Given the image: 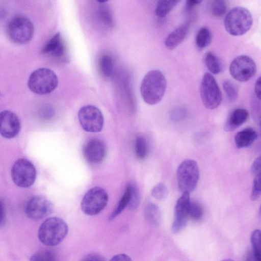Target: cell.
<instances>
[{
    "label": "cell",
    "instance_id": "6da1fadb",
    "mask_svg": "<svg viewBox=\"0 0 261 261\" xmlns=\"http://www.w3.org/2000/svg\"><path fill=\"white\" fill-rule=\"evenodd\" d=\"M167 86L166 79L159 70L148 71L144 76L140 86V92L144 101L153 105L162 99Z\"/></svg>",
    "mask_w": 261,
    "mask_h": 261
},
{
    "label": "cell",
    "instance_id": "7a4b0ae2",
    "mask_svg": "<svg viewBox=\"0 0 261 261\" xmlns=\"http://www.w3.org/2000/svg\"><path fill=\"white\" fill-rule=\"evenodd\" d=\"M68 231V227L64 220L58 217H50L40 225L38 237L43 244L55 246L64 240Z\"/></svg>",
    "mask_w": 261,
    "mask_h": 261
},
{
    "label": "cell",
    "instance_id": "3957f363",
    "mask_svg": "<svg viewBox=\"0 0 261 261\" xmlns=\"http://www.w3.org/2000/svg\"><path fill=\"white\" fill-rule=\"evenodd\" d=\"M253 19L250 11L243 7H236L226 14L224 26L226 31L231 35L242 36L251 28Z\"/></svg>",
    "mask_w": 261,
    "mask_h": 261
},
{
    "label": "cell",
    "instance_id": "277c9868",
    "mask_svg": "<svg viewBox=\"0 0 261 261\" xmlns=\"http://www.w3.org/2000/svg\"><path fill=\"white\" fill-rule=\"evenodd\" d=\"M59 81L56 74L47 68H40L30 75L28 85L34 93L44 95L53 92L57 87Z\"/></svg>",
    "mask_w": 261,
    "mask_h": 261
},
{
    "label": "cell",
    "instance_id": "5b68a950",
    "mask_svg": "<svg viewBox=\"0 0 261 261\" xmlns=\"http://www.w3.org/2000/svg\"><path fill=\"white\" fill-rule=\"evenodd\" d=\"M199 178V170L197 162L191 159L183 161L178 166L176 178L179 190L190 193L195 189Z\"/></svg>",
    "mask_w": 261,
    "mask_h": 261
},
{
    "label": "cell",
    "instance_id": "8992f818",
    "mask_svg": "<svg viewBox=\"0 0 261 261\" xmlns=\"http://www.w3.org/2000/svg\"><path fill=\"white\" fill-rule=\"evenodd\" d=\"M7 33L9 38L17 44H24L30 41L33 37L34 27L28 18L17 16L9 22Z\"/></svg>",
    "mask_w": 261,
    "mask_h": 261
},
{
    "label": "cell",
    "instance_id": "52a82bcc",
    "mask_svg": "<svg viewBox=\"0 0 261 261\" xmlns=\"http://www.w3.org/2000/svg\"><path fill=\"white\" fill-rule=\"evenodd\" d=\"M108 195L101 187H95L90 189L84 195L81 203L84 213L94 216L100 213L108 202Z\"/></svg>",
    "mask_w": 261,
    "mask_h": 261
},
{
    "label": "cell",
    "instance_id": "ba28073f",
    "mask_svg": "<svg viewBox=\"0 0 261 261\" xmlns=\"http://www.w3.org/2000/svg\"><path fill=\"white\" fill-rule=\"evenodd\" d=\"M200 93L202 103L207 109L217 108L222 101L221 91L216 80L210 73L206 72L203 75Z\"/></svg>",
    "mask_w": 261,
    "mask_h": 261
},
{
    "label": "cell",
    "instance_id": "9c48e42d",
    "mask_svg": "<svg viewBox=\"0 0 261 261\" xmlns=\"http://www.w3.org/2000/svg\"><path fill=\"white\" fill-rule=\"evenodd\" d=\"M11 175L14 184L20 188H29L34 183L36 171L33 164L25 159H19L13 164Z\"/></svg>",
    "mask_w": 261,
    "mask_h": 261
},
{
    "label": "cell",
    "instance_id": "30bf717a",
    "mask_svg": "<svg viewBox=\"0 0 261 261\" xmlns=\"http://www.w3.org/2000/svg\"><path fill=\"white\" fill-rule=\"evenodd\" d=\"M77 116L79 122L85 131L97 133L102 129L104 123L103 115L96 106L88 105L81 107Z\"/></svg>",
    "mask_w": 261,
    "mask_h": 261
},
{
    "label": "cell",
    "instance_id": "8fae6325",
    "mask_svg": "<svg viewBox=\"0 0 261 261\" xmlns=\"http://www.w3.org/2000/svg\"><path fill=\"white\" fill-rule=\"evenodd\" d=\"M256 66L254 60L247 55L236 57L229 66V72L236 80L245 82L255 74Z\"/></svg>",
    "mask_w": 261,
    "mask_h": 261
},
{
    "label": "cell",
    "instance_id": "7c38bea8",
    "mask_svg": "<svg viewBox=\"0 0 261 261\" xmlns=\"http://www.w3.org/2000/svg\"><path fill=\"white\" fill-rule=\"evenodd\" d=\"M53 204L46 197L35 195L31 197L25 206V213L28 218L34 220H40L52 213Z\"/></svg>",
    "mask_w": 261,
    "mask_h": 261
},
{
    "label": "cell",
    "instance_id": "4fadbf2b",
    "mask_svg": "<svg viewBox=\"0 0 261 261\" xmlns=\"http://www.w3.org/2000/svg\"><path fill=\"white\" fill-rule=\"evenodd\" d=\"M190 202V194L184 193L178 199L175 206L174 219L172 231L174 233L180 232L186 226L189 217Z\"/></svg>",
    "mask_w": 261,
    "mask_h": 261
},
{
    "label": "cell",
    "instance_id": "5bb4252c",
    "mask_svg": "<svg viewBox=\"0 0 261 261\" xmlns=\"http://www.w3.org/2000/svg\"><path fill=\"white\" fill-rule=\"evenodd\" d=\"M20 129V121L17 115L9 110L0 112V135L7 139L16 137Z\"/></svg>",
    "mask_w": 261,
    "mask_h": 261
},
{
    "label": "cell",
    "instance_id": "9a60e30c",
    "mask_svg": "<svg viewBox=\"0 0 261 261\" xmlns=\"http://www.w3.org/2000/svg\"><path fill=\"white\" fill-rule=\"evenodd\" d=\"M83 155L86 161L91 164H99L105 160L107 150L104 143L98 139L88 140L83 149Z\"/></svg>",
    "mask_w": 261,
    "mask_h": 261
},
{
    "label": "cell",
    "instance_id": "2e32d148",
    "mask_svg": "<svg viewBox=\"0 0 261 261\" xmlns=\"http://www.w3.org/2000/svg\"><path fill=\"white\" fill-rule=\"evenodd\" d=\"M42 53L56 58L62 57L65 53V47L60 33L55 34L46 43Z\"/></svg>",
    "mask_w": 261,
    "mask_h": 261
},
{
    "label": "cell",
    "instance_id": "e0dca14e",
    "mask_svg": "<svg viewBox=\"0 0 261 261\" xmlns=\"http://www.w3.org/2000/svg\"><path fill=\"white\" fill-rule=\"evenodd\" d=\"M189 29V24L187 23L181 24L175 29L166 38V47L169 50H172L178 46L186 38Z\"/></svg>",
    "mask_w": 261,
    "mask_h": 261
},
{
    "label": "cell",
    "instance_id": "ac0fdd59",
    "mask_svg": "<svg viewBox=\"0 0 261 261\" xmlns=\"http://www.w3.org/2000/svg\"><path fill=\"white\" fill-rule=\"evenodd\" d=\"M249 117V113L245 109L238 108L234 110L229 116L224 126L227 132L234 130L244 123Z\"/></svg>",
    "mask_w": 261,
    "mask_h": 261
},
{
    "label": "cell",
    "instance_id": "d6986e66",
    "mask_svg": "<svg viewBox=\"0 0 261 261\" xmlns=\"http://www.w3.org/2000/svg\"><path fill=\"white\" fill-rule=\"evenodd\" d=\"M257 138L256 132L252 128H247L238 132L234 137V142L239 148L248 147Z\"/></svg>",
    "mask_w": 261,
    "mask_h": 261
},
{
    "label": "cell",
    "instance_id": "ffe728a7",
    "mask_svg": "<svg viewBox=\"0 0 261 261\" xmlns=\"http://www.w3.org/2000/svg\"><path fill=\"white\" fill-rule=\"evenodd\" d=\"M144 216L151 225L156 226L161 221V213L159 207L153 203H148L144 209Z\"/></svg>",
    "mask_w": 261,
    "mask_h": 261
},
{
    "label": "cell",
    "instance_id": "44dd1931",
    "mask_svg": "<svg viewBox=\"0 0 261 261\" xmlns=\"http://www.w3.org/2000/svg\"><path fill=\"white\" fill-rule=\"evenodd\" d=\"M132 184L129 183L126 188L125 192L118 202L117 207L109 217L110 220H113L118 216L124 208L128 206L130 200Z\"/></svg>",
    "mask_w": 261,
    "mask_h": 261
},
{
    "label": "cell",
    "instance_id": "7402d4cb",
    "mask_svg": "<svg viewBox=\"0 0 261 261\" xmlns=\"http://www.w3.org/2000/svg\"><path fill=\"white\" fill-rule=\"evenodd\" d=\"M204 63L208 70L213 74L220 73L222 70V64L219 58L213 53L208 51L204 56Z\"/></svg>",
    "mask_w": 261,
    "mask_h": 261
},
{
    "label": "cell",
    "instance_id": "603a6c76",
    "mask_svg": "<svg viewBox=\"0 0 261 261\" xmlns=\"http://www.w3.org/2000/svg\"><path fill=\"white\" fill-rule=\"evenodd\" d=\"M212 33L207 27L200 28L196 36V44L200 49H203L208 46L212 41Z\"/></svg>",
    "mask_w": 261,
    "mask_h": 261
},
{
    "label": "cell",
    "instance_id": "cb8c5ba5",
    "mask_svg": "<svg viewBox=\"0 0 261 261\" xmlns=\"http://www.w3.org/2000/svg\"><path fill=\"white\" fill-rule=\"evenodd\" d=\"M99 66L100 73L103 77H112L114 73V66L113 59L110 56L103 55L100 59Z\"/></svg>",
    "mask_w": 261,
    "mask_h": 261
},
{
    "label": "cell",
    "instance_id": "d4e9b609",
    "mask_svg": "<svg viewBox=\"0 0 261 261\" xmlns=\"http://www.w3.org/2000/svg\"><path fill=\"white\" fill-rule=\"evenodd\" d=\"M176 0H161L158 2L155 7L156 15L161 18L165 17L178 3Z\"/></svg>",
    "mask_w": 261,
    "mask_h": 261
},
{
    "label": "cell",
    "instance_id": "484cf974",
    "mask_svg": "<svg viewBox=\"0 0 261 261\" xmlns=\"http://www.w3.org/2000/svg\"><path fill=\"white\" fill-rule=\"evenodd\" d=\"M148 146L146 139L141 136L136 137L135 141V152L140 160L145 159L148 154Z\"/></svg>",
    "mask_w": 261,
    "mask_h": 261
},
{
    "label": "cell",
    "instance_id": "4316f807",
    "mask_svg": "<svg viewBox=\"0 0 261 261\" xmlns=\"http://www.w3.org/2000/svg\"><path fill=\"white\" fill-rule=\"evenodd\" d=\"M210 11L216 17H222L226 12L227 3L223 0L212 1L210 5Z\"/></svg>",
    "mask_w": 261,
    "mask_h": 261
},
{
    "label": "cell",
    "instance_id": "83f0119b",
    "mask_svg": "<svg viewBox=\"0 0 261 261\" xmlns=\"http://www.w3.org/2000/svg\"><path fill=\"white\" fill-rule=\"evenodd\" d=\"M100 3L98 8L99 17L105 25L109 27H112L114 21L111 10L106 4Z\"/></svg>",
    "mask_w": 261,
    "mask_h": 261
},
{
    "label": "cell",
    "instance_id": "f1b7e54d",
    "mask_svg": "<svg viewBox=\"0 0 261 261\" xmlns=\"http://www.w3.org/2000/svg\"><path fill=\"white\" fill-rule=\"evenodd\" d=\"M30 261H56V257L51 251L42 249L33 254Z\"/></svg>",
    "mask_w": 261,
    "mask_h": 261
},
{
    "label": "cell",
    "instance_id": "f546056e",
    "mask_svg": "<svg viewBox=\"0 0 261 261\" xmlns=\"http://www.w3.org/2000/svg\"><path fill=\"white\" fill-rule=\"evenodd\" d=\"M222 86L227 97L231 101L236 100L238 95V90L236 85L229 80L223 82Z\"/></svg>",
    "mask_w": 261,
    "mask_h": 261
},
{
    "label": "cell",
    "instance_id": "4dcf8cb0",
    "mask_svg": "<svg viewBox=\"0 0 261 261\" xmlns=\"http://www.w3.org/2000/svg\"><path fill=\"white\" fill-rule=\"evenodd\" d=\"M168 194V188L163 182H160L153 187L151 191V196L158 200L165 199Z\"/></svg>",
    "mask_w": 261,
    "mask_h": 261
},
{
    "label": "cell",
    "instance_id": "1f68e13d",
    "mask_svg": "<svg viewBox=\"0 0 261 261\" xmlns=\"http://www.w3.org/2000/svg\"><path fill=\"white\" fill-rule=\"evenodd\" d=\"M203 215V208L198 202L190 201L189 208V217L195 220H200Z\"/></svg>",
    "mask_w": 261,
    "mask_h": 261
},
{
    "label": "cell",
    "instance_id": "d6a6232c",
    "mask_svg": "<svg viewBox=\"0 0 261 261\" xmlns=\"http://www.w3.org/2000/svg\"><path fill=\"white\" fill-rule=\"evenodd\" d=\"M251 242L253 252L256 256L260 258V231L259 229H256L252 232Z\"/></svg>",
    "mask_w": 261,
    "mask_h": 261
},
{
    "label": "cell",
    "instance_id": "836d02e7",
    "mask_svg": "<svg viewBox=\"0 0 261 261\" xmlns=\"http://www.w3.org/2000/svg\"><path fill=\"white\" fill-rule=\"evenodd\" d=\"M140 202V196L139 190L135 185L132 184L130 200L127 207L130 210H135L138 207Z\"/></svg>",
    "mask_w": 261,
    "mask_h": 261
},
{
    "label": "cell",
    "instance_id": "e575fe53",
    "mask_svg": "<svg viewBox=\"0 0 261 261\" xmlns=\"http://www.w3.org/2000/svg\"><path fill=\"white\" fill-rule=\"evenodd\" d=\"M260 174L255 176L251 193V199L256 200L260 196Z\"/></svg>",
    "mask_w": 261,
    "mask_h": 261
},
{
    "label": "cell",
    "instance_id": "d590c367",
    "mask_svg": "<svg viewBox=\"0 0 261 261\" xmlns=\"http://www.w3.org/2000/svg\"><path fill=\"white\" fill-rule=\"evenodd\" d=\"M260 100L255 96L253 98L251 106L252 117L254 121L258 125H260Z\"/></svg>",
    "mask_w": 261,
    "mask_h": 261
},
{
    "label": "cell",
    "instance_id": "8d00e7d4",
    "mask_svg": "<svg viewBox=\"0 0 261 261\" xmlns=\"http://www.w3.org/2000/svg\"><path fill=\"white\" fill-rule=\"evenodd\" d=\"M186 116V111L185 108L178 107L174 109L170 113V117L172 121H179Z\"/></svg>",
    "mask_w": 261,
    "mask_h": 261
},
{
    "label": "cell",
    "instance_id": "74e56055",
    "mask_svg": "<svg viewBox=\"0 0 261 261\" xmlns=\"http://www.w3.org/2000/svg\"><path fill=\"white\" fill-rule=\"evenodd\" d=\"M260 168H261V158L258 156L257 158L253 163H252L251 167V172L254 176L260 174Z\"/></svg>",
    "mask_w": 261,
    "mask_h": 261
},
{
    "label": "cell",
    "instance_id": "f35d334b",
    "mask_svg": "<svg viewBox=\"0 0 261 261\" xmlns=\"http://www.w3.org/2000/svg\"><path fill=\"white\" fill-rule=\"evenodd\" d=\"M81 261H106L105 258L98 253H90L84 256Z\"/></svg>",
    "mask_w": 261,
    "mask_h": 261
},
{
    "label": "cell",
    "instance_id": "ab89813d",
    "mask_svg": "<svg viewBox=\"0 0 261 261\" xmlns=\"http://www.w3.org/2000/svg\"><path fill=\"white\" fill-rule=\"evenodd\" d=\"M109 261H132V260L127 255L121 253L114 255Z\"/></svg>",
    "mask_w": 261,
    "mask_h": 261
},
{
    "label": "cell",
    "instance_id": "60d3db41",
    "mask_svg": "<svg viewBox=\"0 0 261 261\" xmlns=\"http://www.w3.org/2000/svg\"><path fill=\"white\" fill-rule=\"evenodd\" d=\"M5 222V206L3 200L0 199V227L4 225Z\"/></svg>",
    "mask_w": 261,
    "mask_h": 261
},
{
    "label": "cell",
    "instance_id": "b9f144b4",
    "mask_svg": "<svg viewBox=\"0 0 261 261\" xmlns=\"http://www.w3.org/2000/svg\"><path fill=\"white\" fill-rule=\"evenodd\" d=\"M260 77H258L256 80L254 86L255 96L259 99H260Z\"/></svg>",
    "mask_w": 261,
    "mask_h": 261
},
{
    "label": "cell",
    "instance_id": "7bdbcfd3",
    "mask_svg": "<svg viewBox=\"0 0 261 261\" xmlns=\"http://www.w3.org/2000/svg\"><path fill=\"white\" fill-rule=\"evenodd\" d=\"M201 2V1L197 0L187 1L186 3V8L188 10L191 9L195 6L199 5Z\"/></svg>",
    "mask_w": 261,
    "mask_h": 261
},
{
    "label": "cell",
    "instance_id": "ee69618b",
    "mask_svg": "<svg viewBox=\"0 0 261 261\" xmlns=\"http://www.w3.org/2000/svg\"><path fill=\"white\" fill-rule=\"evenodd\" d=\"M260 258L257 257L252 251L248 253L247 256L245 261H260Z\"/></svg>",
    "mask_w": 261,
    "mask_h": 261
},
{
    "label": "cell",
    "instance_id": "f6af8a7d",
    "mask_svg": "<svg viewBox=\"0 0 261 261\" xmlns=\"http://www.w3.org/2000/svg\"><path fill=\"white\" fill-rule=\"evenodd\" d=\"M53 115V111L50 108H47L42 112V115L44 118H48L51 117Z\"/></svg>",
    "mask_w": 261,
    "mask_h": 261
},
{
    "label": "cell",
    "instance_id": "bcb514c9",
    "mask_svg": "<svg viewBox=\"0 0 261 261\" xmlns=\"http://www.w3.org/2000/svg\"><path fill=\"white\" fill-rule=\"evenodd\" d=\"M221 261H234V260H232V259H228V258H227V259H223V260H221Z\"/></svg>",
    "mask_w": 261,
    "mask_h": 261
}]
</instances>
